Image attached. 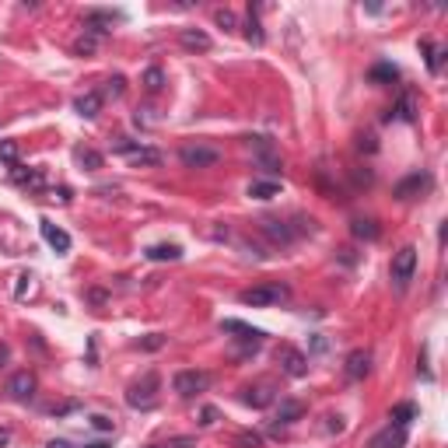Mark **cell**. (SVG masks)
Masks as SVG:
<instances>
[{
  "label": "cell",
  "instance_id": "1",
  "mask_svg": "<svg viewBox=\"0 0 448 448\" xmlns=\"http://www.w3.org/2000/svg\"><path fill=\"white\" fill-rule=\"evenodd\" d=\"M291 298V288L281 284V281H267V284H256V288H246L239 294L242 305H253V308H270V305H281Z\"/></svg>",
  "mask_w": 448,
  "mask_h": 448
},
{
  "label": "cell",
  "instance_id": "2",
  "mask_svg": "<svg viewBox=\"0 0 448 448\" xmlns=\"http://www.w3.org/2000/svg\"><path fill=\"white\" fill-rule=\"evenodd\" d=\"M112 151L123 154L133 168H154V165H161V151H158V147H147V144L130 140V137H116Z\"/></svg>",
  "mask_w": 448,
  "mask_h": 448
},
{
  "label": "cell",
  "instance_id": "3",
  "mask_svg": "<svg viewBox=\"0 0 448 448\" xmlns=\"http://www.w3.org/2000/svg\"><path fill=\"white\" fill-rule=\"evenodd\" d=\"M158 389H161V378L154 371H147V375H140V382H133L126 389V403L133 410H154L158 406Z\"/></svg>",
  "mask_w": 448,
  "mask_h": 448
},
{
  "label": "cell",
  "instance_id": "4",
  "mask_svg": "<svg viewBox=\"0 0 448 448\" xmlns=\"http://www.w3.org/2000/svg\"><path fill=\"white\" fill-rule=\"evenodd\" d=\"M413 274H417V249H413V246H403V249L392 256V267H389V277H392L396 291H406L410 281H413Z\"/></svg>",
  "mask_w": 448,
  "mask_h": 448
},
{
  "label": "cell",
  "instance_id": "5",
  "mask_svg": "<svg viewBox=\"0 0 448 448\" xmlns=\"http://www.w3.org/2000/svg\"><path fill=\"white\" fill-rule=\"evenodd\" d=\"M179 161L186 168H214L221 161V151L217 147H207V144H182Z\"/></svg>",
  "mask_w": 448,
  "mask_h": 448
},
{
  "label": "cell",
  "instance_id": "6",
  "mask_svg": "<svg viewBox=\"0 0 448 448\" xmlns=\"http://www.w3.org/2000/svg\"><path fill=\"white\" fill-rule=\"evenodd\" d=\"M172 389H175L182 399H193V396H200V392L210 389V375H207V371H196V368L179 371V375L172 378Z\"/></svg>",
  "mask_w": 448,
  "mask_h": 448
},
{
  "label": "cell",
  "instance_id": "7",
  "mask_svg": "<svg viewBox=\"0 0 448 448\" xmlns=\"http://www.w3.org/2000/svg\"><path fill=\"white\" fill-rule=\"evenodd\" d=\"M249 151H253V158L267 172H281V154H277V147H274L270 137H249Z\"/></svg>",
  "mask_w": 448,
  "mask_h": 448
},
{
  "label": "cell",
  "instance_id": "8",
  "mask_svg": "<svg viewBox=\"0 0 448 448\" xmlns=\"http://www.w3.org/2000/svg\"><path fill=\"white\" fill-rule=\"evenodd\" d=\"M277 361H281L284 375H291V378H301V375L308 371V357H305L298 347H291V343H284V347L277 350Z\"/></svg>",
  "mask_w": 448,
  "mask_h": 448
},
{
  "label": "cell",
  "instance_id": "9",
  "mask_svg": "<svg viewBox=\"0 0 448 448\" xmlns=\"http://www.w3.org/2000/svg\"><path fill=\"white\" fill-rule=\"evenodd\" d=\"M221 333H239L235 340H239V343H246L249 350H256V347L263 343V329L246 326V322H239V319H224V322H221Z\"/></svg>",
  "mask_w": 448,
  "mask_h": 448
},
{
  "label": "cell",
  "instance_id": "10",
  "mask_svg": "<svg viewBox=\"0 0 448 448\" xmlns=\"http://www.w3.org/2000/svg\"><path fill=\"white\" fill-rule=\"evenodd\" d=\"M4 392H8L11 399H18V403L32 399V396H36V375H32V371H18V375H11V378H8V385H4Z\"/></svg>",
  "mask_w": 448,
  "mask_h": 448
},
{
  "label": "cell",
  "instance_id": "11",
  "mask_svg": "<svg viewBox=\"0 0 448 448\" xmlns=\"http://www.w3.org/2000/svg\"><path fill=\"white\" fill-rule=\"evenodd\" d=\"M431 186V175L427 172H413V175H406L403 182H396V200H413V196H420L424 189Z\"/></svg>",
  "mask_w": 448,
  "mask_h": 448
},
{
  "label": "cell",
  "instance_id": "12",
  "mask_svg": "<svg viewBox=\"0 0 448 448\" xmlns=\"http://www.w3.org/2000/svg\"><path fill=\"white\" fill-rule=\"evenodd\" d=\"M368 371H371V350H350L347 361H343V375L350 382H361Z\"/></svg>",
  "mask_w": 448,
  "mask_h": 448
},
{
  "label": "cell",
  "instance_id": "13",
  "mask_svg": "<svg viewBox=\"0 0 448 448\" xmlns=\"http://www.w3.org/2000/svg\"><path fill=\"white\" fill-rule=\"evenodd\" d=\"M116 22H119V15H112V11H88V15H84V29H88L95 39H98V36H109Z\"/></svg>",
  "mask_w": 448,
  "mask_h": 448
},
{
  "label": "cell",
  "instance_id": "14",
  "mask_svg": "<svg viewBox=\"0 0 448 448\" xmlns=\"http://www.w3.org/2000/svg\"><path fill=\"white\" fill-rule=\"evenodd\" d=\"M39 232H43V239H46L57 253H70V235H67L64 228H57L53 221H46V217H43V221H39Z\"/></svg>",
  "mask_w": 448,
  "mask_h": 448
},
{
  "label": "cell",
  "instance_id": "15",
  "mask_svg": "<svg viewBox=\"0 0 448 448\" xmlns=\"http://www.w3.org/2000/svg\"><path fill=\"white\" fill-rule=\"evenodd\" d=\"M179 46H182L186 53H207V50H210V36H207L203 29H182V32H179Z\"/></svg>",
  "mask_w": 448,
  "mask_h": 448
},
{
  "label": "cell",
  "instance_id": "16",
  "mask_svg": "<svg viewBox=\"0 0 448 448\" xmlns=\"http://www.w3.org/2000/svg\"><path fill=\"white\" fill-rule=\"evenodd\" d=\"M403 445H406V427H399V424H389L385 431H378L371 438V448H403Z\"/></svg>",
  "mask_w": 448,
  "mask_h": 448
},
{
  "label": "cell",
  "instance_id": "17",
  "mask_svg": "<svg viewBox=\"0 0 448 448\" xmlns=\"http://www.w3.org/2000/svg\"><path fill=\"white\" fill-rule=\"evenodd\" d=\"M242 403H246V406H256V410H263V406H270V403H274V385H270V382H260V385H249V389L242 392Z\"/></svg>",
  "mask_w": 448,
  "mask_h": 448
},
{
  "label": "cell",
  "instance_id": "18",
  "mask_svg": "<svg viewBox=\"0 0 448 448\" xmlns=\"http://www.w3.org/2000/svg\"><path fill=\"white\" fill-rule=\"evenodd\" d=\"M144 256H147L151 263H165V260H168V263H175V260H182V249H179L175 242H158V246H151Z\"/></svg>",
  "mask_w": 448,
  "mask_h": 448
},
{
  "label": "cell",
  "instance_id": "19",
  "mask_svg": "<svg viewBox=\"0 0 448 448\" xmlns=\"http://www.w3.org/2000/svg\"><path fill=\"white\" fill-rule=\"evenodd\" d=\"M74 109H77V116H84V119H95V116L102 112V95H98V91H84V95L74 102Z\"/></svg>",
  "mask_w": 448,
  "mask_h": 448
},
{
  "label": "cell",
  "instance_id": "20",
  "mask_svg": "<svg viewBox=\"0 0 448 448\" xmlns=\"http://www.w3.org/2000/svg\"><path fill=\"white\" fill-rule=\"evenodd\" d=\"M260 228H263V235H270L274 242H291V228H288V224L284 221H277V217H263L260 221Z\"/></svg>",
  "mask_w": 448,
  "mask_h": 448
},
{
  "label": "cell",
  "instance_id": "21",
  "mask_svg": "<svg viewBox=\"0 0 448 448\" xmlns=\"http://www.w3.org/2000/svg\"><path fill=\"white\" fill-rule=\"evenodd\" d=\"M11 179L18 186H29V189H43V172L39 168H25V165H15L11 168Z\"/></svg>",
  "mask_w": 448,
  "mask_h": 448
},
{
  "label": "cell",
  "instance_id": "22",
  "mask_svg": "<svg viewBox=\"0 0 448 448\" xmlns=\"http://www.w3.org/2000/svg\"><path fill=\"white\" fill-rule=\"evenodd\" d=\"M350 232H354L357 239H368V242H375V239L382 235V228H378L371 217H354V221H350Z\"/></svg>",
  "mask_w": 448,
  "mask_h": 448
},
{
  "label": "cell",
  "instance_id": "23",
  "mask_svg": "<svg viewBox=\"0 0 448 448\" xmlns=\"http://www.w3.org/2000/svg\"><path fill=\"white\" fill-rule=\"evenodd\" d=\"M368 81H371V84H392V81H399V70H396L392 64H375V67L368 70Z\"/></svg>",
  "mask_w": 448,
  "mask_h": 448
},
{
  "label": "cell",
  "instance_id": "24",
  "mask_svg": "<svg viewBox=\"0 0 448 448\" xmlns=\"http://www.w3.org/2000/svg\"><path fill=\"white\" fill-rule=\"evenodd\" d=\"M389 119H403V123H413V119H417V105H413V95H410V91L399 98V105L389 112Z\"/></svg>",
  "mask_w": 448,
  "mask_h": 448
},
{
  "label": "cell",
  "instance_id": "25",
  "mask_svg": "<svg viewBox=\"0 0 448 448\" xmlns=\"http://www.w3.org/2000/svg\"><path fill=\"white\" fill-rule=\"evenodd\" d=\"M74 158H77V165H81V168H88V172H98V168L105 165V158H102L98 151H91V147H77V151H74Z\"/></svg>",
  "mask_w": 448,
  "mask_h": 448
},
{
  "label": "cell",
  "instance_id": "26",
  "mask_svg": "<svg viewBox=\"0 0 448 448\" xmlns=\"http://www.w3.org/2000/svg\"><path fill=\"white\" fill-rule=\"evenodd\" d=\"M301 417H305V406H301L298 399H284L281 410H277V420H281V424H294V420H301Z\"/></svg>",
  "mask_w": 448,
  "mask_h": 448
},
{
  "label": "cell",
  "instance_id": "27",
  "mask_svg": "<svg viewBox=\"0 0 448 448\" xmlns=\"http://www.w3.org/2000/svg\"><path fill=\"white\" fill-rule=\"evenodd\" d=\"M389 420L399 424V427H406L410 420H417V406H413V403H396L392 413H389Z\"/></svg>",
  "mask_w": 448,
  "mask_h": 448
},
{
  "label": "cell",
  "instance_id": "28",
  "mask_svg": "<svg viewBox=\"0 0 448 448\" xmlns=\"http://www.w3.org/2000/svg\"><path fill=\"white\" fill-rule=\"evenodd\" d=\"M246 39L253 46H263V29H260V11L249 8V22H246Z\"/></svg>",
  "mask_w": 448,
  "mask_h": 448
},
{
  "label": "cell",
  "instance_id": "29",
  "mask_svg": "<svg viewBox=\"0 0 448 448\" xmlns=\"http://www.w3.org/2000/svg\"><path fill=\"white\" fill-rule=\"evenodd\" d=\"M277 193H281L277 182H253V186H249V196H253V200H274Z\"/></svg>",
  "mask_w": 448,
  "mask_h": 448
},
{
  "label": "cell",
  "instance_id": "30",
  "mask_svg": "<svg viewBox=\"0 0 448 448\" xmlns=\"http://www.w3.org/2000/svg\"><path fill=\"white\" fill-rule=\"evenodd\" d=\"M144 88H147L151 95L165 88V74H161V67H147V70H144Z\"/></svg>",
  "mask_w": 448,
  "mask_h": 448
},
{
  "label": "cell",
  "instance_id": "31",
  "mask_svg": "<svg viewBox=\"0 0 448 448\" xmlns=\"http://www.w3.org/2000/svg\"><path fill=\"white\" fill-rule=\"evenodd\" d=\"M420 50L427 53V70H431V74H438V70H441V57H445V53H441V50H434V43H427V39L420 43Z\"/></svg>",
  "mask_w": 448,
  "mask_h": 448
},
{
  "label": "cell",
  "instance_id": "32",
  "mask_svg": "<svg viewBox=\"0 0 448 448\" xmlns=\"http://www.w3.org/2000/svg\"><path fill=\"white\" fill-rule=\"evenodd\" d=\"M263 445V438L256 434V431H242L239 438H235V448H260Z\"/></svg>",
  "mask_w": 448,
  "mask_h": 448
},
{
  "label": "cell",
  "instance_id": "33",
  "mask_svg": "<svg viewBox=\"0 0 448 448\" xmlns=\"http://www.w3.org/2000/svg\"><path fill=\"white\" fill-rule=\"evenodd\" d=\"M0 158H4V161H18V144L15 140H0Z\"/></svg>",
  "mask_w": 448,
  "mask_h": 448
},
{
  "label": "cell",
  "instance_id": "34",
  "mask_svg": "<svg viewBox=\"0 0 448 448\" xmlns=\"http://www.w3.org/2000/svg\"><path fill=\"white\" fill-rule=\"evenodd\" d=\"M214 22H217L221 29H235V25H239V22H235V15H232V11H224V8H221V11H214Z\"/></svg>",
  "mask_w": 448,
  "mask_h": 448
},
{
  "label": "cell",
  "instance_id": "35",
  "mask_svg": "<svg viewBox=\"0 0 448 448\" xmlns=\"http://www.w3.org/2000/svg\"><path fill=\"white\" fill-rule=\"evenodd\" d=\"M154 448H196V438H172V441L154 445Z\"/></svg>",
  "mask_w": 448,
  "mask_h": 448
},
{
  "label": "cell",
  "instance_id": "36",
  "mask_svg": "<svg viewBox=\"0 0 448 448\" xmlns=\"http://www.w3.org/2000/svg\"><path fill=\"white\" fill-rule=\"evenodd\" d=\"M95 46H98V39L88 32L84 39H77V46H74V50H77V53H95Z\"/></svg>",
  "mask_w": 448,
  "mask_h": 448
},
{
  "label": "cell",
  "instance_id": "37",
  "mask_svg": "<svg viewBox=\"0 0 448 448\" xmlns=\"http://www.w3.org/2000/svg\"><path fill=\"white\" fill-rule=\"evenodd\" d=\"M123 91H126V81H123V77H112V81H109V88H105V95H109V98H119Z\"/></svg>",
  "mask_w": 448,
  "mask_h": 448
},
{
  "label": "cell",
  "instance_id": "38",
  "mask_svg": "<svg viewBox=\"0 0 448 448\" xmlns=\"http://www.w3.org/2000/svg\"><path fill=\"white\" fill-rule=\"evenodd\" d=\"M91 427H98V431H112V420H109V417H102V413H95V417H91Z\"/></svg>",
  "mask_w": 448,
  "mask_h": 448
},
{
  "label": "cell",
  "instance_id": "39",
  "mask_svg": "<svg viewBox=\"0 0 448 448\" xmlns=\"http://www.w3.org/2000/svg\"><path fill=\"white\" fill-rule=\"evenodd\" d=\"M200 417H203V420H200L203 427H210V424H217V410H214V406H207V410H203Z\"/></svg>",
  "mask_w": 448,
  "mask_h": 448
},
{
  "label": "cell",
  "instance_id": "40",
  "mask_svg": "<svg viewBox=\"0 0 448 448\" xmlns=\"http://www.w3.org/2000/svg\"><path fill=\"white\" fill-rule=\"evenodd\" d=\"M161 343H165V336H158V333H154V336H147V340H144V347H147V350H158V347H161Z\"/></svg>",
  "mask_w": 448,
  "mask_h": 448
},
{
  "label": "cell",
  "instance_id": "41",
  "mask_svg": "<svg viewBox=\"0 0 448 448\" xmlns=\"http://www.w3.org/2000/svg\"><path fill=\"white\" fill-rule=\"evenodd\" d=\"M18 281H22V284H18V291H15V294H18V298H25V291H29V281H32V277H29V274H22Z\"/></svg>",
  "mask_w": 448,
  "mask_h": 448
},
{
  "label": "cell",
  "instance_id": "42",
  "mask_svg": "<svg viewBox=\"0 0 448 448\" xmlns=\"http://www.w3.org/2000/svg\"><path fill=\"white\" fill-rule=\"evenodd\" d=\"M46 448H70V445H67V441H50Z\"/></svg>",
  "mask_w": 448,
  "mask_h": 448
},
{
  "label": "cell",
  "instance_id": "43",
  "mask_svg": "<svg viewBox=\"0 0 448 448\" xmlns=\"http://www.w3.org/2000/svg\"><path fill=\"white\" fill-rule=\"evenodd\" d=\"M88 448H109V445H105V441H95V445H88Z\"/></svg>",
  "mask_w": 448,
  "mask_h": 448
}]
</instances>
